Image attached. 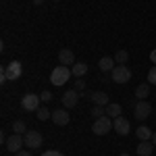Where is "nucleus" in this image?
<instances>
[{
	"instance_id": "obj_12",
	"label": "nucleus",
	"mask_w": 156,
	"mask_h": 156,
	"mask_svg": "<svg viewBox=\"0 0 156 156\" xmlns=\"http://www.w3.org/2000/svg\"><path fill=\"white\" fill-rule=\"evenodd\" d=\"M90 100H92L96 106H108V104H110L106 92H92V94H90Z\"/></svg>"
},
{
	"instance_id": "obj_26",
	"label": "nucleus",
	"mask_w": 156,
	"mask_h": 156,
	"mask_svg": "<svg viewBox=\"0 0 156 156\" xmlns=\"http://www.w3.org/2000/svg\"><path fill=\"white\" fill-rule=\"evenodd\" d=\"M40 98H42V102H44V104H48L50 100H52V94H50V92H42Z\"/></svg>"
},
{
	"instance_id": "obj_13",
	"label": "nucleus",
	"mask_w": 156,
	"mask_h": 156,
	"mask_svg": "<svg viewBox=\"0 0 156 156\" xmlns=\"http://www.w3.org/2000/svg\"><path fill=\"white\" fill-rule=\"evenodd\" d=\"M135 135L140 137V142H152V135H154V131H152L150 127L142 125V127H137V129H135Z\"/></svg>"
},
{
	"instance_id": "obj_11",
	"label": "nucleus",
	"mask_w": 156,
	"mask_h": 156,
	"mask_svg": "<svg viewBox=\"0 0 156 156\" xmlns=\"http://www.w3.org/2000/svg\"><path fill=\"white\" fill-rule=\"evenodd\" d=\"M112 129L119 133V135H129L131 125H129V121L125 119V117H117V119L112 121Z\"/></svg>"
},
{
	"instance_id": "obj_14",
	"label": "nucleus",
	"mask_w": 156,
	"mask_h": 156,
	"mask_svg": "<svg viewBox=\"0 0 156 156\" xmlns=\"http://www.w3.org/2000/svg\"><path fill=\"white\" fill-rule=\"evenodd\" d=\"M98 67H100V71L108 73V71H112L117 65H115V58L112 56H102V58L98 60Z\"/></svg>"
},
{
	"instance_id": "obj_20",
	"label": "nucleus",
	"mask_w": 156,
	"mask_h": 156,
	"mask_svg": "<svg viewBox=\"0 0 156 156\" xmlns=\"http://www.w3.org/2000/svg\"><path fill=\"white\" fill-rule=\"evenodd\" d=\"M29 131V129H27V125H25V121H15V123H12V133H19V135H25V133Z\"/></svg>"
},
{
	"instance_id": "obj_17",
	"label": "nucleus",
	"mask_w": 156,
	"mask_h": 156,
	"mask_svg": "<svg viewBox=\"0 0 156 156\" xmlns=\"http://www.w3.org/2000/svg\"><path fill=\"white\" fill-rule=\"evenodd\" d=\"M150 96V83H140L135 87V98L137 100H146Z\"/></svg>"
},
{
	"instance_id": "obj_4",
	"label": "nucleus",
	"mask_w": 156,
	"mask_h": 156,
	"mask_svg": "<svg viewBox=\"0 0 156 156\" xmlns=\"http://www.w3.org/2000/svg\"><path fill=\"white\" fill-rule=\"evenodd\" d=\"M40 102H42V98H40V94H25L23 98H21V108L23 110H29V112H36L37 108H40Z\"/></svg>"
},
{
	"instance_id": "obj_23",
	"label": "nucleus",
	"mask_w": 156,
	"mask_h": 156,
	"mask_svg": "<svg viewBox=\"0 0 156 156\" xmlns=\"http://www.w3.org/2000/svg\"><path fill=\"white\" fill-rule=\"evenodd\" d=\"M104 115H106V106H96V104H94L92 117H94V119H100V117H104Z\"/></svg>"
},
{
	"instance_id": "obj_30",
	"label": "nucleus",
	"mask_w": 156,
	"mask_h": 156,
	"mask_svg": "<svg viewBox=\"0 0 156 156\" xmlns=\"http://www.w3.org/2000/svg\"><path fill=\"white\" fill-rule=\"evenodd\" d=\"M31 2H34V4H36V6H40V4H42V2H44V0H31Z\"/></svg>"
},
{
	"instance_id": "obj_25",
	"label": "nucleus",
	"mask_w": 156,
	"mask_h": 156,
	"mask_svg": "<svg viewBox=\"0 0 156 156\" xmlns=\"http://www.w3.org/2000/svg\"><path fill=\"white\" fill-rule=\"evenodd\" d=\"M75 90H77V92H83V90H85V81L81 79V77L75 79Z\"/></svg>"
},
{
	"instance_id": "obj_28",
	"label": "nucleus",
	"mask_w": 156,
	"mask_h": 156,
	"mask_svg": "<svg viewBox=\"0 0 156 156\" xmlns=\"http://www.w3.org/2000/svg\"><path fill=\"white\" fill-rule=\"evenodd\" d=\"M15 156H31V152L29 150H21V152H17Z\"/></svg>"
},
{
	"instance_id": "obj_5",
	"label": "nucleus",
	"mask_w": 156,
	"mask_h": 156,
	"mask_svg": "<svg viewBox=\"0 0 156 156\" xmlns=\"http://www.w3.org/2000/svg\"><path fill=\"white\" fill-rule=\"evenodd\" d=\"M25 137V146L29 148V150H37L40 146L44 144V137H42V133L40 131H34V129H29V131L23 135Z\"/></svg>"
},
{
	"instance_id": "obj_27",
	"label": "nucleus",
	"mask_w": 156,
	"mask_h": 156,
	"mask_svg": "<svg viewBox=\"0 0 156 156\" xmlns=\"http://www.w3.org/2000/svg\"><path fill=\"white\" fill-rule=\"evenodd\" d=\"M42 156H65L62 152H58V150H46Z\"/></svg>"
},
{
	"instance_id": "obj_15",
	"label": "nucleus",
	"mask_w": 156,
	"mask_h": 156,
	"mask_svg": "<svg viewBox=\"0 0 156 156\" xmlns=\"http://www.w3.org/2000/svg\"><path fill=\"white\" fill-rule=\"evenodd\" d=\"M58 60H60V65H65V67L75 65V54H73L71 50H60L58 52Z\"/></svg>"
},
{
	"instance_id": "obj_9",
	"label": "nucleus",
	"mask_w": 156,
	"mask_h": 156,
	"mask_svg": "<svg viewBox=\"0 0 156 156\" xmlns=\"http://www.w3.org/2000/svg\"><path fill=\"white\" fill-rule=\"evenodd\" d=\"M69 112L65 110V108H56V110H52V123L54 125H58V127H65V125H69Z\"/></svg>"
},
{
	"instance_id": "obj_6",
	"label": "nucleus",
	"mask_w": 156,
	"mask_h": 156,
	"mask_svg": "<svg viewBox=\"0 0 156 156\" xmlns=\"http://www.w3.org/2000/svg\"><path fill=\"white\" fill-rule=\"evenodd\" d=\"M21 146H25V137L23 135H19V133H12L11 137L6 140V152H12V154H17V152H21Z\"/></svg>"
},
{
	"instance_id": "obj_8",
	"label": "nucleus",
	"mask_w": 156,
	"mask_h": 156,
	"mask_svg": "<svg viewBox=\"0 0 156 156\" xmlns=\"http://www.w3.org/2000/svg\"><path fill=\"white\" fill-rule=\"evenodd\" d=\"M21 75H23V65H21L19 60H12V62H9V65H6V77H9L11 81L19 79Z\"/></svg>"
},
{
	"instance_id": "obj_16",
	"label": "nucleus",
	"mask_w": 156,
	"mask_h": 156,
	"mask_svg": "<svg viewBox=\"0 0 156 156\" xmlns=\"http://www.w3.org/2000/svg\"><path fill=\"white\" fill-rule=\"evenodd\" d=\"M121 112H123V108H121V104H117V102H110V104L106 106V115L112 121L117 119V117H121Z\"/></svg>"
},
{
	"instance_id": "obj_3",
	"label": "nucleus",
	"mask_w": 156,
	"mask_h": 156,
	"mask_svg": "<svg viewBox=\"0 0 156 156\" xmlns=\"http://www.w3.org/2000/svg\"><path fill=\"white\" fill-rule=\"evenodd\" d=\"M110 73H112V81L119 83V85L121 83H127V81L131 79V69H129L127 65H117Z\"/></svg>"
},
{
	"instance_id": "obj_32",
	"label": "nucleus",
	"mask_w": 156,
	"mask_h": 156,
	"mask_svg": "<svg viewBox=\"0 0 156 156\" xmlns=\"http://www.w3.org/2000/svg\"><path fill=\"white\" fill-rule=\"evenodd\" d=\"M119 156H129V152H121V154Z\"/></svg>"
},
{
	"instance_id": "obj_18",
	"label": "nucleus",
	"mask_w": 156,
	"mask_h": 156,
	"mask_svg": "<svg viewBox=\"0 0 156 156\" xmlns=\"http://www.w3.org/2000/svg\"><path fill=\"white\" fill-rule=\"evenodd\" d=\"M154 152V144L152 142H140V146H137V154L140 156H150Z\"/></svg>"
},
{
	"instance_id": "obj_1",
	"label": "nucleus",
	"mask_w": 156,
	"mask_h": 156,
	"mask_svg": "<svg viewBox=\"0 0 156 156\" xmlns=\"http://www.w3.org/2000/svg\"><path fill=\"white\" fill-rule=\"evenodd\" d=\"M71 75H73V73H71L69 67L58 65L56 69H52V73H50V83H52V85H65L67 81H69Z\"/></svg>"
},
{
	"instance_id": "obj_24",
	"label": "nucleus",
	"mask_w": 156,
	"mask_h": 156,
	"mask_svg": "<svg viewBox=\"0 0 156 156\" xmlns=\"http://www.w3.org/2000/svg\"><path fill=\"white\" fill-rule=\"evenodd\" d=\"M148 83L150 85H156V65L148 71Z\"/></svg>"
},
{
	"instance_id": "obj_2",
	"label": "nucleus",
	"mask_w": 156,
	"mask_h": 156,
	"mask_svg": "<svg viewBox=\"0 0 156 156\" xmlns=\"http://www.w3.org/2000/svg\"><path fill=\"white\" fill-rule=\"evenodd\" d=\"M112 129V119L104 115V117H100V119H94V125H92V131L96 133V135H106L108 131Z\"/></svg>"
},
{
	"instance_id": "obj_10",
	"label": "nucleus",
	"mask_w": 156,
	"mask_h": 156,
	"mask_svg": "<svg viewBox=\"0 0 156 156\" xmlns=\"http://www.w3.org/2000/svg\"><path fill=\"white\" fill-rule=\"evenodd\" d=\"M60 102H62V106L65 108H73L77 102H79V94H77V90H67L62 98H60Z\"/></svg>"
},
{
	"instance_id": "obj_22",
	"label": "nucleus",
	"mask_w": 156,
	"mask_h": 156,
	"mask_svg": "<svg viewBox=\"0 0 156 156\" xmlns=\"http://www.w3.org/2000/svg\"><path fill=\"white\" fill-rule=\"evenodd\" d=\"M127 60H129V52H127V50H117V54H115V62L125 65Z\"/></svg>"
},
{
	"instance_id": "obj_33",
	"label": "nucleus",
	"mask_w": 156,
	"mask_h": 156,
	"mask_svg": "<svg viewBox=\"0 0 156 156\" xmlns=\"http://www.w3.org/2000/svg\"><path fill=\"white\" fill-rule=\"evenodd\" d=\"M52 2H58V0H52Z\"/></svg>"
},
{
	"instance_id": "obj_29",
	"label": "nucleus",
	"mask_w": 156,
	"mask_h": 156,
	"mask_svg": "<svg viewBox=\"0 0 156 156\" xmlns=\"http://www.w3.org/2000/svg\"><path fill=\"white\" fill-rule=\"evenodd\" d=\"M150 60L156 65V50H152V52H150Z\"/></svg>"
},
{
	"instance_id": "obj_21",
	"label": "nucleus",
	"mask_w": 156,
	"mask_h": 156,
	"mask_svg": "<svg viewBox=\"0 0 156 156\" xmlns=\"http://www.w3.org/2000/svg\"><path fill=\"white\" fill-rule=\"evenodd\" d=\"M36 115H37V119L40 121H48V119H52V110H48L46 106H40L36 110Z\"/></svg>"
},
{
	"instance_id": "obj_31",
	"label": "nucleus",
	"mask_w": 156,
	"mask_h": 156,
	"mask_svg": "<svg viewBox=\"0 0 156 156\" xmlns=\"http://www.w3.org/2000/svg\"><path fill=\"white\" fill-rule=\"evenodd\" d=\"M152 144L156 146V131H154V135H152Z\"/></svg>"
},
{
	"instance_id": "obj_19",
	"label": "nucleus",
	"mask_w": 156,
	"mask_h": 156,
	"mask_svg": "<svg viewBox=\"0 0 156 156\" xmlns=\"http://www.w3.org/2000/svg\"><path fill=\"white\" fill-rule=\"evenodd\" d=\"M71 73L79 79V77H83L85 73H87V65H85V62H75V65L71 67Z\"/></svg>"
},
{
	"instance_id": "obj_7",
	"label": "nucleus",
	"mask_w": 156,
	"mask_h": 156,
	"mask_svg": "<svg viewBox=\"0 0 156 156\" xmlns=\"http://www.w3.org/2000/svg\"><path fill=\"white\" fill-rule=\"evenodd\" d=\"M150 112H152L150 102H148V100H137V104H135V119L146 121L148 117H150Z\"/></svg>"
}]
</instances>
